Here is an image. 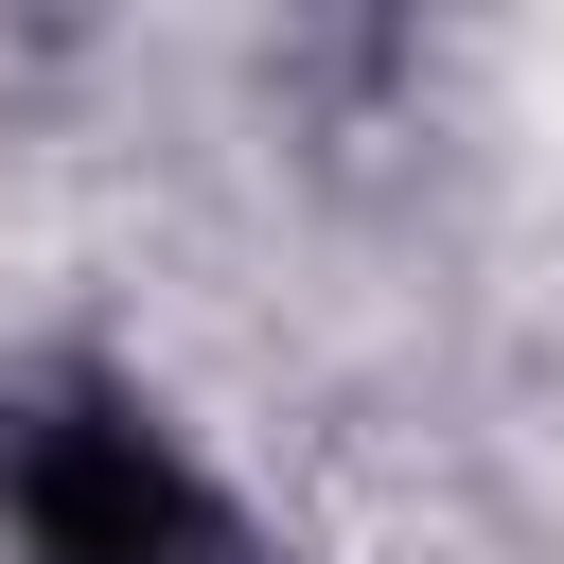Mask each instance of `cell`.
I'll return each mask as SVG.
<instances>
[{
  "mask_svg": "<svg viewBox=\"0 0 564 564\" xmlns=\"http://www.w3.org/2000/svg\"><path fill=\"white\" fill-rule=\"evenodd\" d=\"M0 476H18V529H35L53 564H229V511H212L123 405H35V423L0 441Z\"/></svg>",
  "mask_w": 564,
  "mask_h": 564,
  "instance_id": "1",
  "label": "cell"
}]
</instances>
